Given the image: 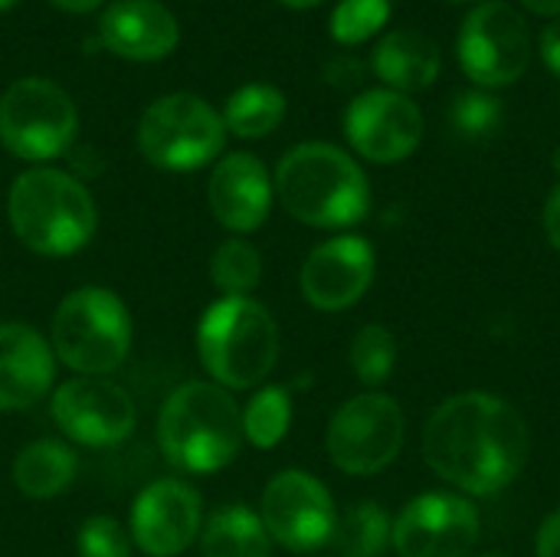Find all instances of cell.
<instances>
[{"mask_svg":"<svg viewBox=\"0 0 560 557\" xmlns=\"http://www.w3.org/2000/svg\"><path fill=\"white\" fill-rule=\"evenodd\" d=\"M525 417L499 394L466 391L443 401L423 427V460L466 496H499L528 463Z\"/></svg>","mask_w":560,"mask_h":557,"instance_id":"1","label":"cell"},{"mask_svg":"<svg viewBox=\"0 0 560 557\" xmlns=\"http://www.w3.org/2000/svg\"><path fill=\"white\" fill-rule=\"evenodd\" d=\"M276 194L295 220L322 230L354 227L371 210L364 171L351 154L325 141H305L279 161Z\"/></svg>","mask_w":560,"mask_h":557,"instance_id":"2","label":"cell"},{"mask_svg":"<svg viewBox=\"0 0 560 557\" xmlns=\"http://www.w3.org/2000/svg\"><path fill=\"white\" fill-rule=\"evenodd\" d=\"M158 443L164 460L180 473H217L230 466L243 443V410L207 381L171 391L158 417Z\"/></svg>","mask_w":560,"mask_h":557,"instance_id":"3","label":"cell"},{"mask_svg":"<svg viewBox=\"0 0 560 557\" xmlns=\"http://www.w3.org/2000/svg\"><path fill=\"white\" fill-rule=\"evenodd\" d=\"M7 213L16 240L39 256L79 253L98 227L92 194L66 171H23L7 197Z\"/></svg>","mask_w":560,"mask_h":557,"instance_id":"4","label":"cell"},{"mask_svg":"<svg viewBox=\"0 0 560 557\" xmlns=\"http://www.w3.org/2000/svg\"><path fill=\"white\" fill-rule=\"evenodd\" d=\"M197 351L217 384L249 391L262 384L279 361L276 318L253 299H220L200 318Z\"/></svg>","mask_w":560,"mask_h":557,"instance_id":"5","label":"cell"},{"mask_svg":"<svg viewBox=\"0 0 560 557\" xmlns=\"http://www.w3.org/2000/svg\"><path fill=\"white\" fill-rule=\"evenodd\" d=\"M131 348V318L125 302L102 286L69 292L52 315V351L79 378H108Z\"/></svg>","mask_w":560,"mask_h":557,"instance_id":"6","label":"cell"},{"mask_svg":"<svg viewBox=\"0 0 560 557\" xmlns=\"http://www.w3.org/2000/svg\"><path fill=\"white\" fill-rule=\"evenodd\" d=\"M226 144V125L210 102L174 92L151 102L138 121L141 154L164 171H197L210 164Z\"/></svg>","mask_w":560,"mask_h":557,"instance_id":"7","label":"cell"},{"mask_svg":"<svg viewBox=\"0 0 560 557\" xmlns=\"http://www.w3.org/2000/svg\"><path fill=\"white\" fill-rule=\"evenodd\" d=\"M79 112L62 85L20 79L0 95V141L23 161H49L72 148Z\"/></svg>","mask_w":560,"mask_h":557,"instance_id":"8","label":"cell"},{"mask_svg":"<svg viewBox=\"0 0 560 557\" xmlns=\"http://www.w3.org/2000/svg\"><path fill=\"white\" fill-rule=\"evenodd\" d=\"M459 66L479 89H505L518 82L535 56L525 16L502 0H486L459 26Z\"/></svg>","mask_w":560,"mask_h":557,"instance_id":"9","label":"cell"},{"mask_svg":"<svg viewBox=\"0 0 560 557\" xmlns=\"http://www.w3.org/2000/svg\"><path fill=\"white\" fill-rule=\"evenodd\" d=\"M407 437L404 410L387 394H358L328 423V456L348 476H374L387 469Z\"/></svg>","mask_w":560,"mask_h":557,"instance_id":"10","label":"cell"},{"mask_svg":"<svg viewBox=\"0 0 560 557\" xmlns=\"http://www.w3.org/2000/svg\"><path fill=\"white\" fill-rule=\"evenodd\" d=\"M259 519L269 538L295 555L325 548L338 525L331 492L302 469H285L269 479Z\"/></svg>","mask_w":560,"mask_h":557,"instance_id":"11","label":"cell"},{"mask_svg":"<svg viewBox=\"0 0 560 557\" xmlns=\"http://www.w3.org/2000/svg\"><path fill=\"white\" fill-rule=\"evenodd\" d=\"M482 535L479 509L456 492H423L394 519L390 545L400 557H469Z\"/></svg>","mask_w":560,"mask_h":557,"instance_id":"12","label":"cell"},{"mask_svg":"<svg viewBox=\"0 0 560 557\" xmlns=\"http://www.w3.org/2000/svg\"><path fill=\"white\" fill-rule=\"evenodd\" d=\"M56 427L79 446L108 450L131 437L135 404L125 387L108 378H72L52 394Z\"/></svg>","mask_w":560,"mask_h":557,"instance_id":"13","label":"cell"},{"mask_svg":"<svg viewBox=\"0 0 560 557\" xmlns=\"http://www.w3.org/2000/svg\"><path fill=\"white\" fill-rule=\"evenodd\" d=\"M351 148L374 164H397L423 141V115L417 102L394 89H368L345 112Z\"/></svg>","mask_w":560,"mask_h":557,"instance_id":"14","label":"cell"},{"mask_svg":"<svg viewBox=\"0 0 560 557\" xmlns=\"http://www.w3.org/2000/svg\"><path fill=\"white\" fill-rule=\"evenodd\" d=\"M200 529V496L180 479L151 483L131 506V542L148 557H177Z\"/></svg>","mask_w":560,"mask_h":557,"instance_id":"15","label":"cell"},{"mask_svg":"<svg viewBox=\"0 0 560 557\" xmlns=\"http://www.w3.org/2000/svg\"><path fill=\"white\" fill-rule=\"evenodd\" d=\"M302 295L322 312H341L374 282V246L364 236H335L315 246L302 266Z\"/></svg>","mask_w":560,"mask_h":557,"instance_id":"16","label":"cell"},{"mask_svg":"<svg viewBox=\"0 0 560 557\" xmlns=\"http://www.w3.org/2000/svg\"><path fill=\"white\" fill-rule=\"evenodd\" d=\"M213 217L233 233H253L266 223L272 207V181L256 154H226L207 184Z\"/></svg>","mask_w":560,"mask_h":557,"instance_id":"17","label":"cell"},{"mask_svg":"<svg viewBox=\"0 0 560 557\" xmlns=\"http://www.w3.org/2000/svg\"><path fill=\"white\" fill-rule=\"evenodd\" d=\"M98 39L121 59L151 62L177 46L180 26L158 0H115L98 16Z\"/></svg>","mask_w":560,"mask_h":557,"instance_id":"18","label":"cell"},{"mask_svg":"<svg viewBox=\"0 0 560 557\" xmlns=\"http://www.w3.org/2000/svg\"><path fill=\"white\" fill-rule=\"evenodd\" d=\"M52 348L20 322L0 325V410H23L49 394Z\"/></svg>","mask_w":560,"mask_h":557,"instance_id":"19","label":"cell"},{"mask_svg":"<svg viewBox=\"0 0 560 557\" xmlns=\"http://www.w3.org/2000/svg\"><path fill=\"white\" fill-rule=\"evenodd\" d=\"M371 69L394 92H420L440 76V49L420 30H394L374 46Z\"/></svg>","mask_w":560,"mask_h":557,"instance_id":"20","label":"cell"},{"mask_svg":"<svg viewBox=\"0 0 560 557\" xmlns=\"http://www.w3.org/2000/svg\"><path fill=\"white\" fill-rule=\"evenodd\" d=\"M269 548L272 538L262 519L246 506H223L200 529L203 557H269Z\"/></svg>","mask_w":560,"mask_h":557,"instance_id":"21","label":"cell"},{"mask_svg":"<svg viewBox=\"0 0 560 557\" xmlns=\"http://www.w3.org/2000/svg\"><path fill=\"white\" fill-rule=\"evenodd\" d=\"M75 479V453L59 440L30 443L13 463V483L26 499H52Z\"/></svg>","mask_w":560,"mask_h":557,"instance_id":"22","label":"cell"},{"mask_svg":"<svg viewBox=\"0 0 560 557\" xmlns=\"http://www.w3.org/2000/svg\"><path fill=\"white\" fill-rule=\"evenodd\" d=\"M285 118V95L269 82H249L226 98L223 125L236 138H266Z\"/></svg>","mask_w":560,"mask_h":557,"instance_id":"23","label":"cell"},{"mask_svg":"<svg viewBox=\"0 0 560 557\" xmlns=\"http://www.w3.org/2000/svg\"><path fill=\"white\" fill-rule=\"evenodd\" d=\"M390 535H394L390 515L374 502H361L338 519L331 545L341 557H381L390 545Z\"/></svg>","mask_w":560,"mask_h":557,"instance_id":"24","label":"cell"},{"mask_svg":"<svg viewBox=\"0 0 560 557\" xmlns=\"http://www.w3.org/2000/svg\"><path fill=\"white\" fill-rule=\"evenodd\" d=\"M210 279L226 299H249V292L262 279V256L246 240H223L210 256Z\"/></svg>","mask_w":560,"mask_h":557,"instance_id":"25","label":"cell"},{"mask_svg":"<svg viewBox=\"0 0 560 557\" xmlns=\"http://www.w3.org/2000/svg\"><path fill=\"white\" fill-rule=\"evenodd\" d=\"M292 423V397L285 387H262L243 410V437L256 450H272L282 443Z\"/></svg>","mask_w":560,"mask_h":557,"instance_id":"26","label":"cell"},{"mask_svg":"<svg viewBox=\"0 0 560 557\" xmlns=\"http://www.w3.org/2000/svg\"><path fill=\"white\" fill-rule=\"evenodd\" d=\"M351 368L364 384H384L397 368V338L384 325H364L351 341Z\"/></svg>","mask_w":560,"mask_h":557,"instance_id":"27","label":"cell"},{"mask_svg":"<svg viewBox=\"0 0 560 557\" xmlns=\"http://www.w3.org/2000/svg\"><path fill=\"white\" fill-rule=\"evenodd\" d=\"M390 16V0H341L331 13V36L338 43L371 39Z\"/></svg>","mask_w":560,"mask_h":557,"instance_id":"28","label":"cell"},{"mask_svg":"<svg viewBox=\"0 0 560 557\" xmlns=\"http://www.w3.org/2000/svg\"><path fill=\"white\" fill-rule=\"evenodd\" d=\"M450 121L466 138H489L502 125V102L486 89H469L453 98Z\"/></svg>","mask_w":560,"mask_h":557,"instance_id":"29","label":"cell"},{"mask_svg":"<svg viewBox=\"0 0 560 557\" xmlns=\"http://www.w3.org/2000/svg\"><path fill=\"white\" fill-rule=\"evenodd\" d=\"M79 557H131V535L108 515L89 519L75 535Z\"/></svg>","mask_w":560,"mask_h":557,"instance_id":"30","label":"cell"},{"mask_svg":"<svg viewBox=\"0 0 560 557\" xmlns=\"http://www.w3.org/2000/svg\"><path fill=\"white\" fill-rule=\"evenodd\" d=\"M535 552H538V557H560V509H555V512L541 522Z\"/></svg>","mask_w":560,"mask_h":557,"instance_id":"31","label":"cell"},{"mask_svg":"<svg viewBox=\"0 0 560 557\" xmlns=\"http://www.w3.org/2000/svg\"><path fill=\"white\" fill-rule=\"evenodd\" d=\"M541 59H545V66L555 72V76H560V20H555V23H548L545 26V33H541Z\"/></svg>","mask_w":560,"mask_h":557,"instance_id":"32","label":"cell"},{"mask_svg":"<svg viewBox=\"0 0 560 557\" xmlns=\"http://www.w3.org/2000/svg\"><path fill=\"white\" fill-rule=\"evenodd\" d=\"M328 79L335 85H358L361 82V62L358 59H335L328 66Z\"/></svg>","mask_w":560,"mask_h":557,"instance_id":"33","label":"cell"},{"mask_svg":"<svg viewBox=\"0 0 560 557\" xmlns=\"http://www.w3.org/2000/svg\"><path fill=\"white\" fill-rule=\"evenodd\" d=\"M545 230H548L551 246L560 253V184L551 190V197L545 204Z\"/></svg>","mask_w":560,"mask_h":557,"instance_id":"34","label":"cell"},{"mask_svg":"<svg viewBox=\"0 0 560 557\" xmlns=\"http://www.w3.org/2000/svg\"><path fill=\"white\" fill-rule=\"evenodd\" d=\"M538 16H560V0H522Z\"/></svg>","mask_w":560,"mask_h":557,"instance_id":"35","label":"cell"},{"mask_svg":"<svg viewBox=\"0 0 560 557\" xmlns=\"http://www.w3.org/2000/svg\"><path fill=\"white\" fill-rule=\"evenodd\" d=\"M49 3H56L59 10H69V13H89V10H95L102 0H49Z\"/></svg>","mask_w":560,"mask_h":557,"instance_id":"36","label":"cell"},{"mask_svg":"<svg viewBox=\"0 0 560 557\" xmlns=\"http://www.w3.org/2000/svg\"><path fill=\"white\" fill-rule=\"evenodd\" d=\"M285 7H295V10H308V7H318L322 0H282Z\"/></svg>","mask_w":560,"mask_h":557,"instance_id":"37","label":"cell"},{"mask_svg":"<svg viewBox=\"0 0 560 557\" xmlns=\"http://www.w3.org/2000/svg\"><path fill=\"white\" fill-rule=\"evenodd\" d=\"M13 3H16V0H0V10H10Z\"/></svg>","mask_w":560,"mask_h":557,"instance_id":"38","label":"cell"},{"mask_svg":"<svg viewBox=\"0 0 560 557\" xmlns=\"http://www.w3.org/2000/svg\"><path fill=\"white\" fill-rule=\"evenodd\" d=\"M476 557H505V555H476Z\"/></svg>","mask_w":560,"mask_h":557,"instance_id":"39","label":"cell"},{"mask_svg":"<svg viewBox=\"0 0 560 557\" xmlns=\"http://www.w3.org/2000/svg\"><path fill=\"white\" fill-rule=\"evenodd\" d=\"M453 3H469V0H453Z\"/></svg>","mask_w":560,"mask_h":557,"instance_id":"40","label":"cell"}]
</instances>
